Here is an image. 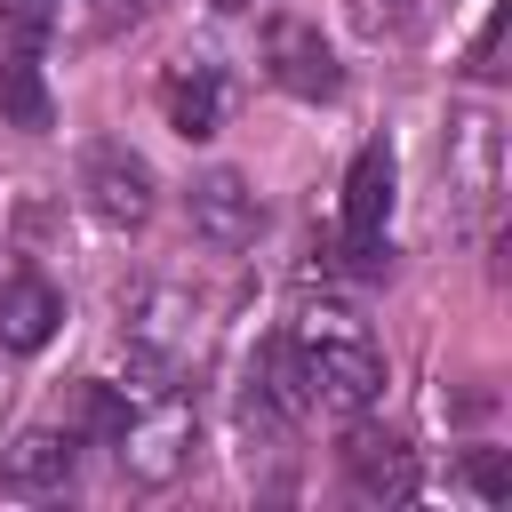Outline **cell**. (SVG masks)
<instances>
[{
    "instance_id": "cell-6",
    "label": "cell",
    "mask_w": 512,
    "mask_h": 512,
    "mask_svg": "<svg viewBox=\"0 0 512 512\" xmlns=\"http://www.w3.org/2000/svg\"><path fill=\"white\" fill-rule=\"evenodd\" d=\"M184 216H192V232L208 240V248H248L256 232H264V200H256V184L240 176V168H208V176H192V192H184Z\"/></svg>"
},
{
    "instance_id": "cell-11",
    "label": "cell",
    "mask_w": 512,
    "mask_h": 512,
    "mask_svg": "<svg viewBox=\"0 0 512 512\" xmlns=\"http://www.w3.org/2000/svg\"><path fill=\"white\" fill-rule=\"evenodd\" d=\"M0 120H8V128H24V136H40V128L56 120L48 80H40V64H32L24 48H8V56H0Z\"/></svg>"
},
{
    "instance_id": "cell-5",
    "label": "cell",
    "mask_w": 512,
    "mask_h": 512,
    "mask_svg": "<svg viewBox=\"0 0 512 512\" xmlns=\"http://www.w3.org/2000/svg\"><path fill=\"white\" fill-rule=\"evenodd\" d=\"M112 448H120V472H128L136 488H168V480L192 464V416L160 392V408H152V416H136V408H128V424H120V440H112Z\"/></svg>"
},
{
    "instance_id": "cell-4",
    "label": "cell",
    "mask_w": 512,
    "mask_h": 512,
    "mask_svg": "<svg viewBox=\"0 0 512 512\" xmlns=\"http://www.w3.org/2000/svg\"><path fill=\"white\" fill-rule=\"evenodd\" d=\"M264 72H272L288 96H304V104H328V96L344 88L336 48H328L320 24H304V16H272V24H264Z\"/></svg>"
},
{
    "instance_id": "cell-2",
    "label": "cell",
    "mask_w": 512,
    "mask_h": 512,
    "mask_svg": "<svg viewBox=\"0 0 512 512\" xmlns=\"http://www.w3.org/2000/svg\"><path fill=\"white\" fill-rule=\"evenodd\" d=\"M384 216H392V152L368 144V152L344 168V200H336L344 256H352V272H368V280L392 272V256H384Z\"/></svg>"
},
{
    "instance_id": "cell-10",
    "label": "cell",
    "mask_w": 512,
    "mask_h": 512,
    "mask_svg": "<svg viewBox=\"0 0 512 512\" xmlns=\"http://www.w3.org/2000/svg\"><path fill=\"white\" fill-rule=\"evenodd\" d=\"M64 320V296L40 272H0V344L8 352H40Z\"/></svg>"
},
{
    "instance_id": "cell-15",
    "label": "cell",
    "mask_w": 512,
    "mask_h": 512,
    "mask_svg": "<svg viewBox=\"0 0 512 512\" xmlns=\"http://www.w3.org/2000/svg\"><path fill=\"white\" fill-rule=\"evenodd\" d=\"M0 16H8L16 40H40V32L56 24V0H0Z\"/></svg>"
},
{
    "instance_id": "cell-1",
    "label": "cell",
    "mask_w": 512,
    "mask_h": 512,
    "mask_svg": "<svg viewBox=\"0 0 512 512\" xmlns=\"http://www.w3.org/2000/svg\"><path fill=\"white\" fill-rule=\"evenodd\" d=\"M280 360H288L304 408H328V416H360V408L384 392V352H376L368 320L344 312V304L296 312V328L280 336Z\"/></svg>"
},
{
    "instance_id": "cell-13",
    "label": "cell",
    "mask_w": 512,
    "mask_h": 512,
    "mask_svg": "<svg viewBox=\"0 0 512 512\" xmlns=\"http://www.w3.org/2000/svg\"><path fill=\"white\" fill-rule=\"evenodd\" d=\"M408 16H416V0H352V24H360L368 40H392V32H408Z\"/></svg>"
},
{
    "instance_id": "cell-16",
    "label": "cell",
    "mask_w": 512,
    "mask_h": 512,
    "mask_svg": "<svg viewBox=\"0 0 512 512\" xmlns=\"http://www.w3.org/2000/svg\"><path fill=\"white\" fill-rule=\"evenodd\" d=\"M136 8H144V0H104V16H136Z\"/></svg>"
},
{
    "instance_id": "cell-9",
    "label": "cell",
    "mask_w": 512,
    "mask_h": 512,
    "mask_svg": "<svg viewBox=\"0 0 512 512\" xmlns=\"http://www.w3.org/2000/svg\"><path fill=\"white\" fill-rule=\"evenodd\" d=\"M160 120L184 144H208L224 128V80H216V64H168L160 72Z\"/></svg>"
},
{
    "instance_id": "cell-3",
    "label": "cell",
    "mask_w": 512,
    "mask_h": 512,
    "mask_svg": "<svg viewBox=\"0 0 512 512\" xmlns=\"http://www.w3.org/2000/svg\"><path fill=\"white\" fill-rule=\"evenodd\" d=\"M80 192H88V216L112 224V232H144L152 208H160V184H152V160L128 152V144H96L88 168H80Z\"/></svg>"
},
{
    "instance_id": "cell-8",
    "label": "cell",
    "mask_w": 512,
    "mask_h": 512,
    "mask_svg": "<svg viewBox=\"0 0 512 512\" xmlns=\"http://www.w3.org/2000/svg\"><path fill=\"white\" fill-rule=\"evenodd\" d=\"M72 464H80V440L56 432V424H32V432H16V440L0 448V480H8L16 496H56V488H72Z\"/></svg>"
},
{
    "instance_id": "cell-14",
    "label": "cell",
    "mask_w": 512,
    "mask_h": 512,
    "mask_svg": "<svg viewBox=\"0 0 512 512\" xmlns=\"http://www.w3.org/2000/svg\"><path fill=\"white\" fill-rule=\"evenodd\" d=\"M464 472H472V488H480L488 504H504V496H512V464H504L496 448H472V464H464Z\"/></svg>"
},
{
    "instance_id": "cell-7",
    "label": "cell",
    "mask_w": 512,
    "mask_h": 512,
    "mask_svg": "<svg viewBox=\"0 0 512 512\" xmlns=\"http://www.w3.org/2000/svg\"><path fill=\"white\" fill-rule=\"evenodd\" d=\"M336 464H344V488H352L360 504H408V496H416V448H408L400 432L360 424V432H344Z\"/></svg>"
},
{
    "instance_id": "cell-12",
    "label": "cell",
    "mask_w": 512,
    "mask_h": 512,
    "mask_svg": "<svg viewBox=\"0 0 512 512\" xmlns=\"http://www.w3.org/2000/svg\"><path fill=\"white\" fill-rule=\"evenodd\" d=\"M120 424H128V392L88 376V384L72 392V424H64V432H72V440H96V448H112V440H120Z\"/></svg>"
}]
</instances>
